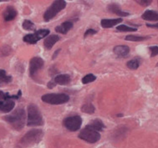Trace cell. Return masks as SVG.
Masks as SVG:
<instances>
[{"label": "cell", "mask_w": 158, "mask_h": 148, "mask_svg": "<svg viewBox=\"0 0 158 148\" xmlns=\"http://www.w3.org/2000/svg\"><path fill=\"white\" fill-rule=\"evenodd\" d=\"M25 111L23 108H18L12 114L6 116L4 120L17 131H20L25 125Z\"/></svg>", "instance_id": "6da1fadb"}, {"label": "cell", "mask_w": 158, "mask_h": 148, "mask_svg": "<svg viewBox=\"0 0 158 148\" xmlns=\"http://www.w3.org/2000/svg\"><path fill=\"white\" fill-rule=\"evenodd\" d=\"M29 126H37L42 125L44 124L43 117L41 115L40 109L35 105H29L28 106V121Z\"/></svg>", "instance_id": "7a4b0ae2"}, {"label": "cell", "mask_w": 158, "mask_h": 148, "mask_svg": "<svg viewBox=\"0 0 158 148\" xmlns=\"http://www.w3.org/2000/svg\"><path fill=\"white\" fill-rule=\"evenodd\" d=\"M43 131L41 130H31L24 135L23 138L20 140V143L24 146H30L37 144L40 142L43 138Z\"/></svg>", "instance_id": "3957f363"}, {"label": "cell", "mask_w": 158, "mask_h": 148, "mask_svg": "<svg viewBox=\"0 0 158 148\" xmlns=\"http://www.w3.org/2000/svg\"><path fill=\"white\" fill-rule=\"evenodd\" d=\"M66 6V2L64 0H56L54 3H52L51 5L49 6V8L45 11L44 15V19L45 20L46 22H48L49 20L57 15L58 13L62 11Z\"/></svg>", "instance_id": "277c9868"}, {"label": "cell", "mask_w": 158, "mask_h": 148, "mask_svg": "<svg viewBox=\"0 0 158 148\" xmlns=\"http://www.w3.org/2000/svg\"><path fill=\"white\" fill-rule=\"evenodd\" d=\"M79 137L81 139L89 143H95L97 142L99 140L101 139V135L100 133L91 128L89 125H86L82 131L79 134Z\"/></svg>", "instance_id": "5b68a950"}, {"label": "cell", "mask_w": 158, "mask_h": 148, "mask_svg": "<svg viewBox=\"0 0 158 148\" xmlns=\"http://www.w3.org/2000/svg\"><path fill=\"white\" fill-rule=\"evenodd\" d=\"M42 100L44 102L48 103L50 105H61L68 102L69 100V96L65 94H46L42 96Z\"/></svg>", "instance_id": "8992f818"}, {"label": "cell", "mask_w": 158, "mask_h": 148, "mask_svg": "<svg viewBox=\"0 0 158 148\" xmlns=\"http://www.w3.org/2000/svg\"><path fill=\"white\" fill-rule=\"evenodd\" d=\"M64 125L70 131H76L81 128L82 125V119L79 116H68L64 120Z\"/></svg>", "instance_id": "52a82bcc"}, {"label": "cell", "mask_w": 158, "mask_h": 148, "mask_svg": "<svg viewBox=\"0 0 158 148\" xmlns=\"http://www.w3.org/2000/svg\"><path fill=\"white\" fill-rule=\"evenodd\" d=\"M44 66V60L40 57H34L30 60L29 63V74L31 77H34L36 74L39 70H40Z\"/></svg>", "instance_id": "ba28073f"}, {"label": "cell", "mask_w": 158, "mask_h": 148, "mask_svg": "<svg viewBox=\"0 0 158 148\" xmlns=\"http://www.w3.org/2000/svg\"><path fill=\"white\" fill-rule=\"evenodd\" d=\"M3 19L6 22H9L11 20H14L17 16V11L16 9L13 7V6H9L7 7L5 9V11L3 12Z\"/></svg>", "instance_id": "9c48e42d"}, {"label": "cell", "mask_w": 158, "mask_h": 148, "mask_svg": "<svg viewBox=\"0 0 158 148\" xmlns=\"http://www.w3.org/2000/svg\"><path fill=\"white\" fill-rule=\"evenodd\" d=\"M15 103L13 100H0V111L8 113L15 108Z\"/></svg>", "instance_id": "30bf717a"}, {"label": "cell", "mask_w": 158, "mask_h": 148, "mask_svg": "<svg viewBox=\"0 0 158 148\" xmlns=\"http://www.w3.org/2000/svg\"><path fill=\"white\" fill-rule=\"evenodd\" d=\"M113 51L119 57H127L130 53V48L127 45L115 46Z\"/></svg>", "instance_id": "8fae6325"}, {"label": "cell", "mask_w": 158, "mask_h": 148, "mask_svg": "<svg viewBox=\"0 0 158 148\" xmlns=\"http://www.w3.org/2000/svg\"><path fill=\"white\" fill-rule=\"evenodd\" d=\"M60 40V37L55 35V34H52L50 36H48L44 40V45L46 49H51L53 48V46L55 45V43Z\"/></svg>", "instance_id": "7c38bea8"}, {"label": "cell", "mask_w": 158, "mask_h": 148, "mask_svg": "<svg viewBox=\"0 0 158 148\" xmlns=\"http://www.w3.org/2000/svg\"><path fill=\"white\" fill-rule=\"evenodd\" d=\"M73 26H74V24L72 22L66 21V22H64L63 23H61L60 25L57 26L55 28V31L58 32V33H60V34H65L73 28Z\"/></svg>", "instance_id": "4fadbf2b"}, {"label": "cell", "mask_w": 158, "mask_h": 148, "mask_svg": "<svg viewBox=\"0 0 158 148\" xmlns=\"http://www.w3.org/2000/svg\"><path fill=\"white\" fill-rule=\"evenodd\" d=\"M53 80L55 81L56 85L65 86L70 82V76L69 74H58Z\"/></svg>", "instance_id": "5bb4252c"}, {"label": "cell", "mask_w": 158, "mask_h": 148, "mask_svg": "<svg viewBox=\"0 0 158 148\" xmlns=\"http://www.w3.org/2000/svg\"><path fill=\"white\" fill-rule=\"evenodd\" d=\"M108 10L110 12H111L113 14H115L116 15H119V16H122V17H125V16H128L130 15L129 13L127 12L122 11L120 8V6L115 4V3H111L108 6Z\"/></svg>", "instance_id": "9a60e30c"}, {"label": "cell", "mask_w": 158, "mask_h": 148, "mask_svg": "<svg viewBox=\"0 0 158 148\" xmlns=\"http://www.w3.org/2000/svg\"><path fill=\"white\" fill-rule=\"evenodd\" d=\"M122 22V19L119 18V19H102L101 22V24L102 28L104 29H108V28H111L113 26L116 25L119 23Z\"/></svg>", "instance_id": "2e32d148"}, {"label": "cell", "mask_w": 158, "mask_h": 148, "mask_svg": "<svg viewBox=\"0 0 158 148\" xmlns=\"http://www.w3.org/2000/svg\"><path fill=\"white\" fill-rule=\"evenodd\" d=\"M141 18L147 21H158V13L153 10H147L141 15Z\"/></svg>", "instance_id": "e0dca14e"}, {"label": "cell", "mask_w": 158, "mask_h": 148, "mask_svg": "<svg viewBox=\"0 0 158 148\" xmlns=\"http://www.w3.org/2000/svg\"><path fill=\"white\" fill-rule=\"evenodd\" d=\"M88 125H89L91 128H93L94 130H95L96 131H103V129L106 127L105 125H104L103 121L100 119H95L93 121L90 122V124H89Z\"/></svg>", "instance_id": "ac0fdd59"}, {"label": "cell", "mask_w": 158, "mask_h": 148, "mask_svg": "<svg viewBox=\"0 0 158 148\" xmlns=\"http://www.w3.org/2000/svg\"><path fill=\"white\" fill-rule=\"evenodd\" d=\"M149 36H140V35H127L126 37V40L127 41H134V42H139L143 41L147 39H149Z\"/></svg>", "instance_id": "d6986e66"}, {"label": "cell", "mask_w": 158, "mask_h": 148, "mask_svg": "<svg viewBox=\"0 0 158 148\" xmlns=\"http://www.w3.org/2000/svg\"><path fill=\"white\" fill-rule=\"evenodd\" d=\"M49 34V29H40V30H37V31H35L34 33L35 34V38H36V40L39 41V40H42L43 38H44L45 36H47L48 34Z\"/></svg>", "instance_id": "ffe728a7"}, {"label": "cell", "mask_w": 158, "mask_h": 148, "mask_svg": "<svg viewBox=\"0 0 158 148\" xmlns=\"http://www.w3.org/2000/svg\"><path fill=\"white\" fill-rule=\"evenodd\" d=\"M12 81L11 75L6 74L4 70H0V84L1 83H9Z\"/></svg>", "instance_id": "44dd1931"}, {"label": "cell", "mask_w": 158, "mask_h": 148, "mask_svg": "<svg viewBox=\"0 0 158 148\" xmlns=\"http://www.w3.org/2000/svg\"><path fill=\"white\" fill-rule=\"evenodd\" d=\"M95 107L91 103H86L81 107V111L84 113H88V114H93L95 112Z\"/></svg>", "instance_id": "7402d4cb"}, {"label": "cell", "mask_w": 158, "mask_h": 148, "mask_svg": "<svg viewBox=\"0 0 158 148\" xmlns=\"http://www.w3.org/2000/svg\"><path fill=\"white\" fill-rule=\"evenodd\" d=\"M23 40L25 43L30 44H36L38 42V40H36V38H35L34 34H26L25 36L23 38Z\"/></svg>", "instance_id": "603a6c76"}, {"label": "cell", "mask_w": 158, "mask_h": 148, "mask_svg": "<svg viewBox=\"0 0 158 148\" xmlns=\"http://www.w3.org/2000/svg\"><path fill=\"white\" fill-rule=\"evenodd\" d=\"M127 66L131 70H136L140 66V60L138 59H133L127 62Z\"/></svg>", "instance_id": "cb8c5ba5"}, {"label": "cell", "mask_w": 158, "mask_h": 148, "mask_svg": "<svg viewBox=\"0 0 158 148\" xmlns=\"http://www.w3.org/2000/svg\"><path fill=\"white\" fill-rule=\"evenodd\" d=\"M116 29H117V31L120 32H135L137 30L135 28L129 27V26L125 25V24H121V25L117 26Z\"/></svg>", "instance_id": "d4e9b609"}, {"label": "cell", "mask_w": 158, "mask_h": 148, "mask_svg": "<svg viewBox=\"0 0 158 148\" xmlns=\"http://www.w3.org/2000/svg\"><path fill=\"white\" fill-rule=\"evenodd\" d=\"M23 29L25 30H35V23L31 22L30 20H24L23 22Z\"/></svg>", "instance_id": "484cf974"}, {"label": "cell", "mask_w": 158, "mask_h": 148, "mask_svg": "<svg viewBox=\"0 0 158 148\" xmlns=\"http://www.w3.org/2000/svg\"><path fill=\"white\" fill-rule=\"evenodd\" d=\"M12 49L9 45H3L0 48V56H8L11 54Z\"/></svg>", "instance_id": "4316f807"}, {"label": "cell", "mask_w": 158, "mask_h": 148, "mask_svg": "<svg viewBox=\"0 0 158 148\" xmlns=\"http://www.w3.org/2000/svg\"><path fill=\"white\" fill-rule=\"evenodd\" d=\"M96 80V77L92 74H88L85 76L83 77L82 79V83L83 84H89V83L92 82V81H95Z\"/></svg>", "instance_id": "83f0119b"}, {"label": "cell", "mask_w": 158, "mask_h": 148, "mask_svg": "<svg viewBox=\"0 0 158 148\" xmlns=\"http://www.w3.org/2000/svg\"><path fill=\"white\" fill-rule=\"evenodd\" d=\"M150 51H151V56L155 57L156 55L158 54V46H151L149 47Z\"/></svg>", "instance_id": "f1b7e54d"}, {"label": "cell", "mask_w": 158, "mask_h": 148, "mask_svg": "<svg viewBox=\"0 0 158 148\" xmlns=\"http://www.w3.org/2000/svg\"><path fill=\"white\" fill-rule=\"evenodd\" d=\"M135 2H136L137 3H139L140 5L145 6V7H146V6L150 5L151 3H152V0H136Z\"/></svg>", "instance_id": "f546056e"}, {"label": "cell", "mask_w": 158, "mask_h": 148, "mask_svg": "<svg viewBox=\"0 0 158 148\" xmlns=\"http://www.w3.org/2000/svg\"><path fill=\"white\" fill-rule=\"evenodd\" d=\"M96 33H97V31L95 30V29H87L86 31H85V34H84V37L86 38L88 37L89 35H93V34H95Z\"/></svg>", "instance_id": "4dcf8cb0"}, {"label": "cell", "mask_w": 158, "mask_h": 148, "mask_svg": "<svg viewBox=\"0 0 158 148\" xmlns=\"http://www.w3.org/2000/svg\"><path fill=\"white\" fill-rule=\"evenodd\" d=\"M0 100H6V93L0 91Z\"/></svg>", "instance_id": "1f68e13d"}, {"label": "cell", "mask_w": 158, "mask_h": 148, "mask_svg": "<svg viewBox=\"0 0 158 148\" xmlns=\"http://www.w3.org/2000/svg\"><path fill=\"white\" fill-rule=\"evenodd\" d=\"M55 86H56V84H55L54 80H51V81H49V82L48 83V87H49V88H50V89L54 88Z\"/></svg>", "instance_id": "d6a6232c"}, {"label": "cell", "mask_w": 158, "mask_h": 148, "mask_svg": "<svg viewBox=\"0 0 158 148\" xmlns=\"http://www.w3.org/2000/svg\"><path fill=\"white\" fill-rule=\"evenodd\" d=\"M147 27H149V28H153V29H158V23H155V24H150V23H147Z\"/></svg>", "instance_id": "836d02e7"}, {"label": "cell", "mask_w": 158, "mask_h": 148, "mask_svg": "<svg viewBox=\"0 0 158 148\" xmlns=\"http://www.w3.org/2000/svg\"><path fill=\"white\" fill-rule=\"evenodd\" d=\"M60 49H58L57 51L55 52V54H54V57H53V59H55V58L56 57V54H57L58 53H59V52H60Z\"/></svg>", "instance_id": "e575fe53"}, {"label": "cell", "mask_w": 158, "mask_h": 148, "mask_svg": "<svg viewBox=\"0 0 158 148\" xmlns=\"http://www.w3.org/2000/svg\"><path fill=\"white\" fill-rule=\"evenodd\" d=\"M156 66H157V67H158V63H157V64H156Z\"/></svg>", "instance_id": "d590c367"}]
</instances>
